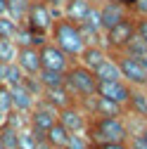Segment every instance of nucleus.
<instances>
[{"mask_svg":"<svg viewBox=\"0 0 147 149\" xmlns=\"http://www.w3.org/2000/svg\"><path fill=\"white\" fill-rule=\"evenodd\" d=\"M85 135L95 144H107V142H126L131 137L126 116H90Z\"/></svg>","mask_w":147,"mask_h":149,"instance_id":"obj_1","label":"nucleus"},{"mask_svg":"<svg viewBox=\"0 0 147 149\" xmlns=\"http://www.w3.org/2000/svg\"><path fill=\"white\" fill-rule=\"evenodd\" d=\"M50 40L57 45L60 50H64L69 57L76 62L78 54L85 50V38H83V31L76 22L66 19V17H60V19H55L52 29H50Z\"/></svg>","mask_w":147,"mask_h":149,"instance_id":"obj_2","label":"nucleus"},{"mask_svg":"<svg viewBox=\"0 0 147 149\" xmlns=\"http://www.w3.org/2000/svg\"><path fill=\"white\" fill-rule=\"evenodd\" d=\"M66 90L76 97V102L97 95V76H95V71H90L83 64L74 62L66 69Z\"/></svg>","mask_w":147,"mask_h":149,"instance_id":"obj_3","label":"nucleus"},{"mask_svg":"<svg viewBox=\"0 0 147 149\" xmlns=\"http://www.w3.org/2000/svg\"><path fill=\"white\" fill-rule=\"evenodd\" d=\"M57 116H60V111L55 109L50 102H45L43 97H38V102H36L33 109L29 111V125H31V130L38 137H43L48 130L57 123Z\"/></svg>","mask_w":147,"mask_h":149,"instance_id":"obj_4","label":"nucleus"},{"mask_svg":"<svg viewBox=\"0 0 147 149\" xmlns=\"http://www.w3.org/2000/svg\"><path fill=\"white\" fill-rule=\"evenodd\" d=\"M133 36H135V14H128L116 26L104 31V47L109 52H121Z\"/></svg>","mask_w":147,"mask_h":149,"instance_id":"obj_5","label":"nucleus"},{"mask_svg":"<svg viewBox=\"0 0 147 149\" xmlns=\"http://www.w3.org/2000/svg\"><path fill=\"white\" fill-rule=\"evenodd\" d=\"M109 54L116 59L126 83H131L133 88H147V69L135 57H131V54H126V52H109Z\"/></svg>","mask_w":147,"mask_h":149,"instance_id":"obj_6","label":"nucleus"},{"mask_svg":"<svg viewBox=\"0 0 147 149\" xmlns=\"http://www.w3.org/2000/svg\"><path fill=\"white\" fill-rule=\"evenodd\" d=\"M24 24L33 31V33H43V36H50V29L55 24V17L50 12V7L43 3V0H33L29 12H26V19Z\"/></svg>","mask_w":147,"mask_h":149,"instance_id":"obj_7","label":"nucleus"},{"mask_svg":"<svg viewBox=\"0 0 147 149\" xmlns=\"http://www.w3.org/2000/svg\"><path fill=\"white\" fill-rule=\"evenodd\" d=\"M38 50H41V66H43V69H50V71H66V69L74 64V59L69 57L64 50H60L50 38H48Z\"/></svg>","mask_w":147,"mask_h":149,"instance_id":"obj_8","label":"nucleus"},{"mask_svg":"<svg viewBox=\"0 0 147 149\" xmlns=\"http://www.w3.org/2000/svg\"><path fill=\"white\" fill-rule=\"evenodd\" d=\"M57 121L69 130V133H85V130H88V121H90V114H88L78 102H74V104L60 109Z\"/></svg>","mask_w":147,"mask_h":149,"instance_id":"obj_9","label":"nucleus"},{"mask_svg":"<svg viewBox=\"0 0 147 149\" xmlns=\"http://www.w3.org/2000/svg\"><path fill=\"white\" fill-rule=\"evenodd\" d=\"M131 92H133V85L126 81H97V95L107 97V100H114L123 107L131 100Z\"/></svg>","mask_w":147,"mask_h":149,"instance_id":"obj_10","label":"nucleus"},{"mask_svg":"<svg viewBox=\"0 0 147 149\" xmlns=\"http://www.w3.org/2000/svg\"><path fill=\"white\" fill-rule=\"evenodd\" d=\"M131 14V10H128L121 0H107V3L100 5V22H102V31L116 26L121 19H126V17Z\"/></svg>","mask_w":147,"mask_h":149,"instance_id":"obj_11","label":"nucleus"},{"mask_svg":"<svg viewBox=\"0 0 147 149\" xmlns=\"http://www.w3.org/2000/svg\"><path fill=\"white\" fill-rule=\"evenodd\" d=\"M17 64L22 66V71L26 76H38L41 73V50L36 45H19L17 52Z\"/></svg>","mask_w":147,"mask_h":149,"instance_id":"obj_12","label":"nucleus"},{"mask_svg":"<svg viewBox=\"0 0 147 149\" xmlns=\"http://www.w3.org/2000/svg\"><path fill=\"white\" fill-rule=\"evenodd\" d=\"M10 90H12V107H14V111H19V114H26V116H29V111L33 109L36 102H38V97H36L33 92L24 85V81L17 83V85H12Z\"/></svg>","mask_w":147,"mask_h":149,"instance_id":"obj_13","label":"nucleus"},{"mask_svg":"<svg viewBox=\"0 0 147 149\" xmlns=\"http://www.w3.org/2000/svg\"><path fill=\"white\" fill-rule=\"evenodd\" d=\"M109 57V50L104 47V45H100V43H95V45H85V50L78 54V64H83L85 69H90V71H95L104 59Z\"/></svg>","mask_w":147,"mask_h":149,"instance_id":"obj_14","label":"nucleus"},{"mask_svg":"<svg viewBox=\"0 0 147 149\" xmlns=\"http://www.w3.org/2000/svg\"><path fill=\"white\" fill-rule=\"evenodd\" d=\"M126 114L147 121V88H133L131 100L126 104Z\"/></svg>","mask_w":147,"mask_h":149,"instance_id":"obj_15","label":"nucleus"},{"mask_svg":"<svg viewBox=\"0 0 147 149\" xmlns=\"http://www.w3.org/2000/svg\"><path fill=\"white\" fill-rule=\"evenodd\" d=\"M41 97H43L45 102H50V104H52L55 109H57V111L76 102V97H74L71 92L66 90V85H64V88H45Z\"/></svg>","mask_w":147,"mask_h":149,"instance_id":"obj_16","label":"nucleus"},{"mask_svg":"<svg viewBox=\"0 0 147 149\" xmlns=\"http://www.w3.org/2000/svg\"><path fill=\"white\" fill-rule=\"evenodd\" d=\"M90 10H93V3L90 0H66V5H64V17L71 22H85V17L90 14Z\"/></svg>","mask_w":147,"mask_h":149,"instance_id":"obj_17","label":"nucleus"},{"mask_svg":"<svg viewBox=\"0 0 147 149\" xmlns=\"http://www.w3.org/2000/svg\"><path fill=\"white\" fill-rule=\"evenodd\" d=\"M95 76H97V81H123L121 69H119V64H116V59L112 57V54L95 69Z\"/></svg>","mask_w":147,"mask_h":149,"instance_id":"obj_18","label":"nucleus"},{"mask_svg":"<svg viewBox=\"0 0 147 149\" xmlns=\"http://www.w3.org/2000/svg\"><path fill=\"white\" fill-rule=\"evenodd\" d=\"M69 137H71V133H69V130H66L60 121L45 133V140H48V144H50L52 149H64L66 142H69Z\"/></svg>","mask_w":147,"mask_h":149,"instance_id":"obj_19","label":"nucleus"},{"mask_svg":"<svg viewBox=\"0 0 147 149\" xmlns=\"http://www.w3.org/2000/svg\"><path fill=\"white\" fill-rule=\"evenodd\" d=\"M41 81L43 90L45 88H64L66 85V71H50V69H41V73L36 76Z\"/></svg>","mask_w":147,"mask_h":149,"instance_id":"obj_20","label":"nucleus"},{"mask_svg":"<svg viewBox=\"0 0 147 149\" xmlns=\"http://www.w3.org/2000/svg\"><path fill=\"white\" fill-rule=\"evenodd\" d=\"M31 3H33V0H7V14L22 24L26 19V12H29Z\"/></svg>","mask_w":147,"mask_h":149,"instance_id":"obj_21","label":"nucleus"},{"mask_svg":"<svg viewBox=\"0 0 147 149\" xmlns=\"http://www.w3.org/2000/svg\"><path fill=\"white\" fill-rule=\"evenodd\" d=\"M0 140H3V149H19V130L7 123L0 128Z\"/></svg>","mask_w":147,"mask_h":149,"instance_id":"obj_22","label":"nucleus"},{"mask_svg":"<svg viewBox=\"0 0 147 149\" xmlns=\"http://www.w3.org/2000/svg\"><path fill=\"white\" fill-rule=\"evenodd\" d=\"M19 45L12 38H0V62H17Z\"/></svg>","mask_w":147,"mask_h":149,"instance_id":"obj_23","label":"nucleus"},{"mask_svg":"<svg viewBox=\"0 0 147 149\" xmlns=\"http://www.w3.org/2000/svg\"><path fill=\"white\" fill-rule=\"evenodd\" d=\"M17 31H19V22L12 19L10 14L0 17V38H17Z\"/></svg>","mask_w":147,"mask_h":149,"instance_id":"obj_24","label":"nucleus"},{"mask_svg":"<svg viewBox=\"0 0 147 149\" xmlns=\"http://www.w3.org/2000/svg\"><path fill=\"white\" fill-rule=\"evenodd\" d=\"M121 52H126V54H131V57H142V54H147V43L140 38V36L135 33L131 40H128V45L121 50Z\"/></svg>","mask_w":147,"mask_h":149,"instance_id":"obj_25","label":"nucleus"},{"mask_svg":"<svg viewBox=\"0 0 147 149\" xmlns=\"http://www.w3.org/2000/svg\"><path fill=\"white\" fill-rule=\"evenodd\" d=\"M64 149H93V142H90V137L85 133H71Z\"/></svg>","mask_w":147,"mask_h":149,"instance_id":"obj_26","label":"nucleus"},{"mask_svg":"<svg viewBox=\"0 0 147 149\" xmlns=\"http://www.w3.org/2000/svg\"><path fill=\"white\" fill-rule=\"evenodd\" d=\"M24 76H26V73L22 71V66L17 64V62H10V64H7V78H5V85L12 88V85H17V83H22Z\"/></svg>","mask_w":147,"mask_h":149,"instance_id":"obj_27","label":"nucleus"},{"mask_svg":"<svg viewBox=\"0 0 147 149\" xmlns=\"http://www.w3.org/2000/svg\"><path fill=\"white\" fill-rule=\"evenodd\" d=\"M0 111L3 114H12L14 107H12V90L10 85H3L0 83Z\"/></svg>","mask_w":147,"mask_h":149,"instance_id":"obj_28","label":"nucleus"},{"mask_svg":"<svg viewBox=\"0 0 147 149\" xmlns=\"http://www.w3.org/2000/svg\"><path fill=\"white\" fill-rule=\"evenodd\" d=\"M43 3L50 7V12H52V17H55V19L64 17V5H66V0H43Z\"/></svg>","mask_w":147,"mask_h":149,"instance_id":"obj_29","label":"nucleus"},{"mask_svg":"<svg viewBox=\"0 0 147 149\" xmlns=\"http://www.w3.org/2000/svg\"><path fill=\"white\" fill-rule=\"evenodd\" d=\"M128 149H147V142L142 140L140 133H131V137H128Z\"/></svg>","mask_w":147,"mask_h":149,"instance_id":"obj_30","label":"nucleus"},{"mask_svg":"<svg viewBox=\"0 0 147 149\" xmlns=\"http://www.w3.org/2000/svg\"><path fill=\"white\" fill-rule=\"evenodd\" d=\"M135 33L147 43V17H135Z\"/></svg>","mask_w":147,"mask_h":149,"instance_id":"obj_31","label":"nucleus"},{"mask_svg":"<svg viewBox=\"0 0 147 149\" xmlns=\"http://www.w3.org/2000/svg\"><path fill=\"white\" fill-rule=\"evenodd\" d=\"M131 12H133L135 17H147V0H135Z\"/></svg>","mask_w":147,"mask_h":149,"instance_id":"obj_32","label":"nucleus"},{"mask_svg":"<svg viewBox=\"0 0 147 149\" xmlns=\"http://www.w3.org/2000/svg\"><path fill=\"white\" fill-rule=\"evenodd\" d=\"M93 149H128V140H126V142H107V144H95Z\"/></svg>","mask_w":147,"mask_h":149,"instance_id":"obj_33","label":"nucleus"},{"mask_svg":"<svg viewBox=\"0 0 147 149\" xmlns=\"http://www.w3.org/2000/svg\"><path fill=\"white\" fill-rule=\"evenodd\" d=\"M138 133H140V135H142V140H145V142H147V121H145V123H142V128H140V130H138Z\"/></svg>","mask_w":147,"mask_h":149,"instance_id":"obj_34","label":"nucleus"},{"mask_svg":"<svg viewBox=\"0 0 147 149\" xmlns=\"http://www.w3.org/2000/svg\"><path fill=\"white\" fill-rule=\"evenodd\" d=\"M7 14V0H0V17Z\"/></svg>","mask_w":147,"mask_h":149,"instance_id":"obj_35","label":"nucleus"},{"mask_svg":"<svg viewBox=\"0 0 147 149\" xmlns=\"http://www.w3.org/2000/svg\"><path fill=\"white\" fill-rule=\"evenodd\" d=\"M93 5H102V3H107V0H90Z\"/></svg>","mask_w":147,"mask_h":149,"instance_id":"obj_36","label":"nucleus"},{"mask_svg":"<svg viewBox=\"0 0 147 149\" xmlns=\"http://www.w3.org/2000/svg\"><path fill=\"white\" fill-rule=\"evenodd\" d=\"M0 149H3V140H0Z\"/></svg>","mask_w":147,"mask_h":149,"instance_id":"obj_37","label":"nucleus"}]
</instances>
